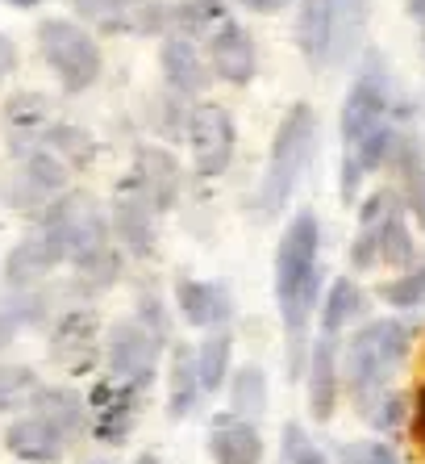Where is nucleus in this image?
Returning a JSON list of instances; mask_svg holds the SVG:
<instances>
[{
  "instance_id": "f257e3e1",
  "label": "nucleus",
  "mask_w": 425,
  "mask_h": 464,
  "mask_svg": "<svg viewBox=\"0 0 425 464\" xmlns=\"http://www.w3.org/2000/svg\"><path fill=\"white\" fill-rule=\"evenodd\" d=\"M321 222L313 209H300L279 235L276 247V302L288 339V372L292 381L308 368V318L321 293Z\"/></svg>"
},
{
  "instance_id": "f03ea898",
  "label": "nucleus",
  "mask_w": 425,
  "mask_h": 464,
  "mask_svg": "<svg viewBox=\"0 0 425 464\" xmlns=\"http://www.w3.org/2000/svg\"><path fill=\"white\" fill-rule=\"evenodd\" d=\"M313 147H317V113L313 105L297 101V105L284 113L276 139H271V155H267V172H263V188H259V209L267 218H276L288 209L297 184L305 180L308 160H313Z\"/></svg>"
},
{
  "instance_id": "7ed1b4c3",
  "label": "nucleus",
  "mask_w": 425,
  "mask_h": 464,
  "mask_svg": "<svg viewBox=\"0 0 425 464\" xmlns=\"http://www.w3.org/2000/svg\"><path fill=\"white\" fill-rule=\"evenodd\" d=\"M404 352H409V326L396 318H375L354 331L342 352V381L351 385L359 406L388 389V377L404 360Z\"/></svg>"
},
{
  "instance_id": "20e7f679",
  "label": "nucleus",
  "mask_w": 425,
  "mask_h": 464,
  "mask_svg": "<svg viewBox=\"0 0 425 464\" xmlns=\"http://www.w3.org/2000/svg\"><path fill=\"white\" fill-rule=\"evenodd\" d=\"M38 46H42L46 63L59 76V84L67 92H84V88L96 84L100 76V46L96 38L75 22H63V17H46L38 25Z\"/></svg>"
},
{
  "instance_id": "39448f33",
  "label": "nucleus",
  "mask_w": 425,
  "mask_h": 464,
  "mask_svg": "<svg viewBox=\"0 0 425 464\" xmlns=\"http://www.w3.org/2000/svg\"><path fill=\"white\" fill-rule=\"evenodd\" d=\"M380 130H392V97H388L383 63L372 59L342 101V151H354L363 139H372Z\"/></svg>"
},
{
  "instance_id": "423d86ee",
  "label": "nucleus",
  "mask_w": 425,
  "mask_h": 464,
  "mask_svg": "<svg viewBox=\"0 0 425 464\" xmlns=\"http://www.w3.org/2000/svg\"><path fill=\"white\" fill-rule=\"evenodd\" d=\"M67 172H71V168H67L54 151L33 147V151L22 155V163L13 168L9 180L0 184V197H5L13 209H25V214L51 209L54 201L67 193Z\"/></svg>"
},
{
  "instance_id": "0eeeda50",
  "label": "nucleus",
  "mask_w": 425,
  "mask_h": 464,
  "mask_svg": "<svg viewBox=\"0 0 425 464\" xmlns=\"http://www.w3.org/2000/svg\"><path fill=\"white\" fill-rule=\"evenodd\" d=\"M80 22L105 34H163L175 30V0H71Z\"/></svg>"
},
{
  "instance_id": "6e6552de",
  "label": "nucleus",
  "mask_w": 425,
  "mask_h": 464,
  "mask_svg": "<svg viewBox=\"0 0 425 464\" xmlns=\"http://www.w3.org/2000/svg\"><path fill=\"white\" fill-rule=\"evenodd\" d=\"M234 142H238V126L234 113L217 101H204L188 113V151H192V168L196 176L212 180L234 163Z\"/></svg>"
},
{
  "instance_id": "1a4fd4ad",
  "label": "nucleus",
  "mask_w": 425,
  "mask_h": 464,
  "mask_svg": "<svg viewBox=\"0 0 425 464\" xmlns=\"http://www.w3.org/2000/svg\"><path fill=\"white\" fill-rule=\"evenodd\" d=\"M159 352H163V343L150 335L138 318L118 323L105 339V356H109L113 381L134 385V389H146L150 381H155V372H159Z\"/></svg>"
},
{
  "instance_id": "9d476101",
  "label": "nucleus",
  "mask_w": 425,
  "mask_h": 464,
  "mask_svg": "<svg viewBox=\"0 0 425 464\" xmlns=\"http://www.w3.org/2000/svg\"><path fill=\"white\" fill-rule=\"evenodd\" d=\"M121 188L138 193L142 201H150L159 214H167V209L175 206V197H180V163H175V155H171L167 147H138L134 172L121 180Z\"/></svg>"
},
{
  "instance_id": "9b49d317",
  "label": "nucleus",
  "mask_w": 425,
  "mask_h": 464,
  "mask_svg": "<svg viewBox=\"0 0 425 464\" xmlns=\"http://www.w3.org/2000/svg\"><path fill=\"white\" fill-rule=\"evenodd\" d=\"M209 67L212 76L230 84H250L259 76V46L238 22H222L209 34Z\"/></svg>"
},
{
  "instance_id": "f8f14e48",
  "label": "nucleus",
  "mask_w": 425,
  "mask_h": 464,
  "mask_svg": "<svg viewBox=\"0 0 425 464\" xmlns=\"http://www.w3.org/2000/svg\"><path fill=\"white\" fill-rule=\"evenodd\" d=\"M155 218H159V209L150 206V201H142L138 193L121 188L118 201H113V218H109V227H113V238L121 243V251H129L134 259H146L150 251H155V238H159Z\"/></svg>"
},
{
  "instance_id": "ddd939ff",
  "label": "nucleus",
  "mask_w": 425,
  "mask_h": 464,
  "mask_svg": "<svg viewBox=\"0 0 425 464\" xmlns=\"http://www.w3.org/2000/svg\"><path fill=\"white\" fill-rule=\"evenodd\" d=\"M334 38H338V5L334 0H300L297 46L313 72H321L334 59Z\"/></svg>"
},
{
  "instance_id": "4468645a",
  "label": "nucleus",
  "mask_w": 425,
  "mask_h": 464,
  "mask_svg": "<svg viewBox=\"0 0 425 464\" xmlns=\"http://www.w3.org/2000/svg\"><path fill=\"white\" fill-rule=\"evenodd\" d=\"M67 259V251H63V243L54 238V230L51 227H38L33 235H25L17 247H13V256H9V285L17 293L22 289H33V285L42 281L46 272H54L59 264Z\"/></svg>"
},
{
  "instance_id": "2eb2a0df",
  "label": "nucleus",
  "mask_w": 425,
  "mask_h": 464,
  "mask_svg": "<svg viewBox=\"0 0 425 464\" xmlns=\"http://www.w3.org/2000/svg\"><path fill=\"white\" fill-rule=\"evenodd\" d=\"M138 393L142 389L121 385V381H105L92 389V431L105 443H121L138 419Z\"/></svg>"
},
{
  "instance_id": "dca6fc26",
  "label": "nucleus",
  "mask_w": 425,
  "mask_h": 464,
  "mask_svg": "<svg viewBox=\"0 0 425 464\" xmlns=\"http://www.w3.org/2000/svg\"><path fill=\"white\" fill-rule=\"evenodd\" d=\"M308 411L313 419L326 422L338 406V385H342V360H338V339L334 335H321L308 352Z\"/></svg>"
},
{
  "instance_id": "f3484780",
  "label": "nucleus",
  "mask_w": 425,
  "mask_h": 464,
  "mask_svg": "<svg viewBox=\"0 0 425 464\" xmlns=\"http://www.w3.org/2000/svg\"><path fill=\"white\" fill-rule=\"evenodd\" d=\"M67 435L42 419V414H25L5 431V448L25 464H59L67 452Z\"/></svg>"
},
{
  "instance_id": "a211bd4d",
  "label": "nucleus",
  "mask_w": 425,
  "mask_h": 464,
  "mask_svg": "<svg viewBox=\"0 0 425 464\" xmlns=\"http://www.w3.org/2000/svg\"><path fill=\"white\" fill-rule=\"evenodd\" d=\"M175 302H180L184 323L201 326V331H222L230 323V314H234V297L217 281H192V276H184L175 285Z\"/></svg>"
},
{
  "instance_id": "6ab92c4d",
  "label": "nucleus",
  "mask_w": 425,
  "mask_h": 464,
  "mask_svg": "<svg viewBox=\"0 0 425 464\" xmlns=\"http://www.w3.org/2000/svg\"><path fill=\"white\" fill-rule=\"evenodd\" d=\"M204 59H209V54H196L192 38H167L159 51V67H163V80L171 84V92L201 97L212 80V67L204 63Z\"/></svg>"
},
{
  "instance_id": "aec40b11",
  "label": "nucleus",
  "mask_w": 425,
  "mask_h": 464,
  "mask_svg": "<svg viewBox=\"0 0 425 464\" xmlns=\"http://www.w3.org/2000/svg\"><path fill=\"white\" fill-rule=\"evenodd\" d=\"M51 356L63 368H88L96 356V318L88 310H67L54 323Z\"/></svg>"
},
{
  "instance_id": "412c9836",
  "label": "nucleus",
  "mask_w": 425,
  "mask_h": 464,
  "mask_svg": "<svg viewBox=\"0 0 425 464\" xmlns=\"http://www.w3.org/2000/svg\"><path fill=\"white\" fill-rule=\"evenodd\" d=\"M212 464H263V435L250 419H222L209 431Z\"/></svg>"
},
{
  "instance_id": "4be33fe9",
  "label": "nucleus",
  "mask_w": 425,
  "mask_h": 464,
  "mask_svg": "<svg viewBox=\"0 0 425 464\" xmlns=\"http://www.w3.org/2000/svg\"><path fill=\"white\" fill-rule=\"evenodd\" d=\"M33 414H42L51 427H59V431L67 435V440H80L88 427V401L75 393V389H63V385H42L38 389V398L30 401Z\"/></svg>"
},
{
  "instance_id": "5701e85b",
  "label": "nucleus",
  "mask_w": 425,
  "mask_h": 464,
  "mask_svg": "<svg viewBox=\"0 0 425 464\" xmlns=\"http://www.w3.org/2000/svg\"><path fill=\"white\" fill-rule=\"evenodd\" d=\"M396 197L392 193H375L363 201L359 209V235H354V247H351V259L354 268H372L375 259H380V243H383V227H388V218L396 214Z\"/></svg>"
},
{
  "instance_id": "b1692460",
  "label": "nucleus",
  "mask_w": 425,
  "mask_h": 464,
  "mask_svg": "<svg viewBox=\"0 0 425 464\" xmlns=\"http://www.w3.org/2000/svg\"><path fill=\"white\" fill-rule=\"evenodd\" d=\"M5 118H9L13 147L25 155V151H33V147H42V134L51 130V105H46V97H38V92H22V97L9 101Z\"/></svg>"
},
{
  "instance_id": "393cba45",
  "label": "nucleus",
  "mask_w": 425,
  "mask_h": 464,
  "mask_svg": "<svg viewBox=\"0 0 425 464\" xmlns=\"http://www.w3.org/2000/svg\"><path fill=\"white\" fill-rule=\"evenodd\" d=\"M201 398H204V385H201V368H196V347H184L180 343L175 352H171V377H167L171 419L192 414Z\"/></svg>"
},
{
  "instance_id": "a878e982",
  "label": "nucleus",
  "mask_w": 425,
  "mask_h": 464,
  "mask_svg": "<svg viewBox=\"0 0 425 464\" xmlns=\"http://www.w3.org/2000/svg\"><path fill=\"white\" fill-rule=\"evenodd\" d=\"M363 314V293L351 276H338L326 293V302H321V335H334L338 339L342 326H351L354 318Z\"/></svg>"
},
{
  "instance_id": "bb28decb",
  "label": "nucleus",
  "mask_w": 425,
  "mask_h": 464,
  "mask_svg": "<svg viewBox=\"0 0 425 464\" xmlns=\"http://www.w3.org/2000/svg\"><path fill=\"white\" fill-rule=\"evenodd\" d=\"M230 356H234V339H230V331H212V335L196 347V368H201L204 393H217V389L230 381Z\"/></svg>"
},
{
  "instance_id": "cd10ccee",
  "label": "nucleus",
  "mask_w": 425,
  "mask_h": 464,
  "mask_svg": "<svg viewBox=\"0 0 425 464\" xmlns=\"http://www.w3.org/2000/svg\"><path fill=\"white\" fill-rule=\"evenodd\" d=\"M230 406H234L238 419H250V422L267 411V372L263 368L246 364L230 377Z\"/></svg>"
},
{
  "instance_id": "c85d7f7f",
  "label": "nucleus",
  "mask_w": 425,
  "mask_h": 464,
  "mask_svg": "<svg viewBox=\"0 0 425 464\" xmlns=\"http://www.w3.org/2000/svg\"><path fill=\"white\" fill-rule=\"evenodd\" d=\"M42 147L59 155L67 168H88V163H92V155H96L92 134H88V130H80V126H67V121H54V126L46 130Z\"/></svg>"
},
{
  "instance_id": "c756f323",
  "label": "nucleus",
  "mask_w": 425,
  "mask_h": 464,
  "mask_svg": "<svg viewBox=\"0 0 425 464\" xmlns=\"http://www.w3.org/2000/svg\"><path fill=\"white\" fill-rule=\"evenodd\" d=\"M38 389H42V381L30 364H0V414L25 411L38 398Z\"/></svg>"
},
{
  "instance_id": "7c9ffc66",
  "label": "nucleus",
  "mask_w": 425,
  "mask_h": 464,
  "mask_svg": "<svg viewBox=\"0 0 425 464\" xmlns=\"http://www.w3.org/2000/svg\"><path fill=\"white\" fill-rule=\"evenodd\" d=\"M225 22L217 0H175V38H201Z\"/></svg>"
},
{
  "instance_id": "2f4dec72",
  "label": "nucleus",
  "mask_w": 425,
  "mask_h": 464,
  "mask_svg": "<svg viewBox=\"0 0 425 464\" xmlns=\"http://www.w3.org/2000/svg\"><path fill=\"white\" fill-rule=\"evenodd\" d=\"M338 5V38H334V59H351L354 46L363 38V25H367V13H372V0H334Z\"/></svg>"
},
{
  "instance_id": "473e14b6",
  "label": "nucleus",
  "mask_w": 425,
  "mask_h": 464,
  "mask_svg": "<svg viewBox=\"0 0 425 464\" xmlns=\"http://www.w3.org/2000/svg\"><path fill=\"white\" fill-rule=\"evenodd\" d=\"M380 259H388V264H396V268L413 264V235H409V222H404L401 209H396V214L388 218V227H383Z\"/></svg>"
},
{
  "instance_id": "72a5a7b5",
  "label": "nucleus",
  "mask_w": 425,
  "mask_h": 464,
  "mask_svg": "<svg viewBox=\"0 0 425 464\" xmlns=\"http://www.w3.org/2000/svg\"><path fill=\"white\" fill-rule=\"evenodd\" d=\"M383 302L396 305V310H413L425 302V264L409 268L404 276H396L392 285H383Z\"/></svg>"
},
{
  "instance_id": "f704fd0d",
  "label": "nucleus",
  "mask_w": 425,
  "mask_h": 464,
  "mask_svg": "<svg viewBox=\"0 0 425 464\" xmlns=\"http://www.w3.org/2000/svg\"><path fill=\"white\" fill-rule=\"evenodd\" d=\"M279 464H330L326 452L305 435V427L284 422V448H279Z\"/></svg>"
},
{
  "instance_id": "c9c22d12",
  "label": "nucleus",
  "mask_w": 425,
  "mask_h": 464,
  "mask_svg": "<svg viewBox=\"0 0 425 464\" xmlns=\"http://www.w3.org/2000/svg\"><path fill=\"white\" fill-rule=\"evenodd\" d=\"M338 464H401V456L380 440H359V443H346V448H342Z\"/></svg>"
},
{
  "instance_id": "e433bc0d",
  "label": "nucleus",
  "mask_w": 425,
  "mask_h": 464,
  "mask_svg": "<svg viewBox=\"0 0 425 464\" xmlns=\"http://www.w3.org/2000/svg\"><path fill=\"white\" fill-rule=\"evenodd\" d=\"M363 411H367L372 427H380V431H392L396 422H401L404 401H401V393H392V389H383V393H375L372 401H363Z\"/></svg>"
},
{
  "instance_id": "4c0bfd02",
  "label": "nucleus",
  "mask_w": 425,
  "mask_h": 464,
  "mask_svg": "<svg viewBox=\"0 0 425 464\" xmlns=\"http://www.w3.org/2000/svg\"><path fill=\"white\" fill-rule=\"evenodd\" d=\"M138 323L146 326V331H150L155 339H159V343H167V339H171L167 310H163V302L155 297V293H142V297H138Z\"/></svg>"
},
{
  "instance_id": "58836bf2",
  "label": "nucleus",
  "mask_w": 425,
  "mask_h": 464,
  "mask_svg": "<svg viewBox=\"0 0 425 464\" xmlns=\"http://www.w3.org/2000/svg\"><path fill=\"white\" fill-rule=\"evenodd\" d=\"M22 326H25V318H22V310H17V305H13V302L0 305V352L17 339V331H22Z\"/></svg>"
},
{
  "instance_id": "ea45409f",
  "label": "nucleus",
  "mask_w": 425,
  "mask_h": 464,
  "mask_svg": "<svg viewBox=\"0 0 425 464\" xmlns=\"http://www.w3.org/2000/svg\"><path fill=\"white\" fill-rule=\"evenodd\" d=\"M13 67H17V46H13L9 38L0 34V84H5V76H9Z\"/></svg>"
},
{
  "instance_id": "a19ab883",
  "label": "nucleus",
  "mask_w": 425,
  "mask_h": 464,
  "mask_svg": "<svg viewBox=\"0 0 425 464\" xmlns=\"http://www.w3.org/2000/svg\"><path fill=\"white\" fill-rule=\"evenodd\" d=\"M413 431H417V443L425 448V385L417 389V398H413Z\"/></svg>"
},
{
  "instance_id": "79ce46f5",
  "label": "nucleus",
  "mask_w": 425,
  "mask_h": 464,
  "mask_svg": "<svg viewBox=\"0 0 425 464\" xmlns=\"http://www.w3.org/2000/svg\"><path fill=\"white\" fill-rule=\"evenodd\" d=\"M238 5L250 13H279V9H288L292 0H238Z\"/></svg>"
},
{
  "instance_id": "37998d69",
  "label": "nucleus",
  "mask_w": 425,
  "mask_h": 464,
  "mask_svg": "<svg viewBox=\"0 0 425 464\" xmlns=\"http://www.w3.org/2000/svg\"><path fill=\"white\" fill-rule=\"evenodd\" d=\"M409 13H413V17H421V22H425V0H409Z\"/></svg>"
},
{
  "instance_id": "c03bdc74",
  "label": "nucleus",
  "mask_w": 425,
  "mask_h": 464,
  "mask_svg": "<svg viewBox=\"0 0 425 464\" xmlns=\"http://www.w3.org/2000/svg\"><path fill=\"white\" fill-rule=\"evenodd\" d=\"M5 5H17V9H33L38 0H5Z\"/></svg>"
},
{
  "instance_id": "a18cd8bd",
  "label": "nucleus",
  "mask_w": 425,
  "mask_h": 464,
  "mask_svg": "<svg viewBox=\"0 0 425 464\" xmlns=\"http://www.w3.org/2000/svg\"><path fill=\"white\" fill-rule=\"evenodd\" d=\"M421 209H425V180H421Z\"/></svg>"
},
{
  "instance_id": "49530a36",
  "label": "nucleus",
  "mask_w": 425,
  "mask_h": 464,
  "mask_svg": "<svg viewBox=\"0 0 425 464\" xmlns=\"http://www.w3.org/2000/svg\"><path fill=\"white\" fill-rule=\"evenodd\" d=\"M421 46H425V22H421Z\"/></svg>"
},
{
  "instance_id": "de8ad7c7",
  "label": "nucleus",
  "mask_w": 425,
  "mask_h": 464,
  "mask_svg": "<svg viewBox=\"0 0 425 464\" xmlns=\"http://www.w3.org/2000/svg\"><path fill=\"white\" fill-rule=\"evenodd\" d=\"M88 464H105V460H88Z\"/></svg>"
}]
</instances>
